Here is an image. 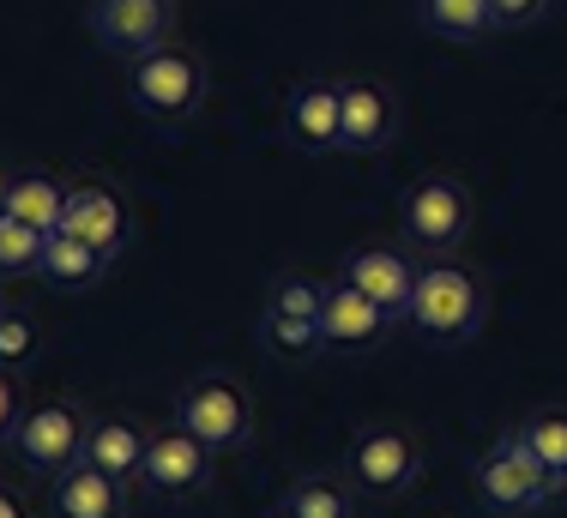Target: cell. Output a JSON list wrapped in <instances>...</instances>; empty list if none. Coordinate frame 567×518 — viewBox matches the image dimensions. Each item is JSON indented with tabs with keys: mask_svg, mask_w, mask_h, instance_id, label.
<instances>
[{
	"mask_svg": "<svg viewBox=\"0 0 567 518\" xmlns=\"http://www.w3.org/2000/svg\"><path fill=\"white\" fill-rule=\"evenodd\" d=\"M411 332L423 344H471L489 320V290L471 266L435 253L429 266H416V290H411V308H404Z\"/></svg>",
	"mask_w": 567,
	"mask_h": 518,
	"instance_id": "1",
	"label": "cell"
},
{
	"mask_svg": "<svg viewBox=\"0 0 567 518\" xmlns=\"http://www.w3.org/2000/svg\"><path fill=\"white\" fill-rule=\"evenodd\" d=\"M471 217H477V199H471V187L447 169L416 175L399 194V236L423 253H453L458 241L471 236Z\"/></svg>",
	"mask_w": 567,
	"mask_h": 518,
	"instance_id": "2",
	"label": "cell"
},
{
	"mask_svg": "<svg viewBox=\"0 0 567 518\" xmlns=\"http://www.w3.org/2000/svg\"><path fill=\"white\" fill-rule=\"evenodd\" d=\"M471 495L502 518H525V512H544L549 500H556V483H549V470L532 458V446L507 428V434H495V441L483 446V458L471 465Z\"/></svg>",
	"mask_w": 567,
	"mask_h": 518,
	"instance_id": "3",
	"label": "cell"
},
{
	"mask_svg": "<svg viewBox=\"0 0 567 518\" xmlns=\"http://www.w3.org/2000/svg\"><path fill=\"white\" fill-rule=\"evenodd\" d=\"M127 97L152 121L182 127V121H194L199 103H206V61H199L194 49H182V43H164V49L140 54V61H127Z\"/></svg>",
	"mask_w": 567,
	"mask_h": 518,
	"instance_id": "4",
	"label": "cell"
},
{
	"mask_svg": "<svg viewBox=\"0 0 567 518\" xmlns=\"http://www.w3.org/2000/svg\"><path fill=\"white\" fill-rule=\"evenodd\" d=\"M344 476L357 495L393 500L404 488H416V476H423V441L411 428H399V422H369L344 446Z\"/></svg>",
	"mask_w": 567,
	"mask_h": 518,
	"instance_id": "5",
	"label": "cell"
},
{
	"mask_svg": "<svg viewBox=\"0 0 567 518\" xmlns=\"http://www.w3.org/2000/svg\"><path fill=\"white\" fill-rule=\"evenodd\" d=\"M85 428H91V416L66 398L24 404L19 428H12V453H19V465H31L37 476H61L66 465L85 458Z\"/></svg>",
	"mask_w": 567,
	"mask_h": 518,
	"instance_id": "6",
	"label": "cell"
},
{
	"mask_svg": "<svg viewBox=\"0 0 567 518\" xmlns=\"http://www.w3.org/2000/svg\"><path fill=\"white\" fill-rule=\"evenodd\" d=\"M175 422H182L187 434H199L212 453H236V446L254 434V404H248V392H241L236 380L199 374V380H187L182 398H175Z\"/></svg>",
	"mask_w": 567,
	"mask_h": 518,
	"instance_id": "7",
	"label": "cell"
},
{
	"mask_svg": "<svg viewBox=\"0 0 567 518\" xmlns=\"http://www.w3.org/2000/svg\"><path fill=\"white\" fill-rule=\"evenodd\" d=\"M91 43H97L110 61H140V54L164 49L175 31V0H91L85 12Z\"/></svg>",
	"mask_w": 567,
	"mask_h": 518,
	"instance_id": "8",
	"label": "cell"
},
{
	"mask_svg": "<svg viewBox=\"0 0 567 518\" xmlns=\"http://www.w3.org/2000/svg\"><path fill=\"white\" fill-rule=\"evenodd\" d=\"M212 458L218 453H212L199 434H187L182 422H169V428H152L140 483L152 488V495H164V500H187V495H199V488L212 483Z\"/></svg>",
	"mask_w": 567,
	"mask_h": 518,
	"instance_id": "9",
	"label": "cell"
},
{
	"mask_svg": "<svg viewBox=\"0 0 567 518\" xmlns=\"http://www.w3.org/2000/svg\"><path fill=\"white\" fill-rule=\"evenodd\" d=\"M393 332V313L362 296L350 278L320 283V350H374Z\"/></svg>",
	"mask_w": 567,
	"mask_h": 518,
	"instance_id": "10",
	"label": "cell"
},
{
	"mask_svg": "<svg viewBox=\"0 0 567 518\" xmlns=\"http://www.w3.org/2000/svg\"><path fill=\"white\" fill-rule=\"evenodd\" d=\"M399 133V97L381 79H344V103H339V152L350 157H374L386 152Z\"/></svg>",
	"mask_w": 567,
	"mask_h": 518,
	"instance_id": "11",
	"label": "cell"
},
{
	"mask_svg": "<svg viewBox=\"0 0 567 518\" xmlns=\"http://www.w3.org/2000/svg\"><path fill=\"white\" fill-rule=\"evenodd\" d=\"M339 103H344V85H332V79H302V85L284 97V139L308 157L339 152Z\"/></svg>",
	"mask_w": 567,
	"mask_h": 518,
	"instance_id": "12",
	"label": "cell"
},
{
	"mask_svg": "<svg viewBox=\"0 0 567 518\" xmlns=\"http://www.w3.org/2000/svg\"><path fill=\"white\" fill-rule=\"evenodd\" d=\"M61 229L115 259L121 248H127V206H121V194L110 182H73V187H66Z\"/></svg>",
	"mask_w": 567,
	"mask_h": 518,
	"instance_id": "13",
	"label": "cell"
},
{
	"mask_svg": "<svg viewBox=\"0 0 567 518\" xmlns=\"http://www.w3.org/2000/svg\"><path fill=\"white\" fill-rule=\"evenodd\" d=\"M49 512L55 518H127V483L79 458L61 476H49Z\"/></svg>",
	"mask_w": 567,
	"mask_h": 518,
	"instance_id": "14",
	"label": "cell"
},
{
	"mask_svg": "<svg viewBox=\"0 0 567 518\" xmlns=\"http://www.w3.org/2000/svg\"><path fill=\"white\" fill-rule=\"evenodd\" d=\"M344 278L357 283L362 296H374L393 320H404V308H411V290H416V266L411 253L393 248V241H374V248H357L344 259Z\"/></svg>",
	"mask_w": 567,
	"mask_h": 518,
	"instance_id": "15",
	"label": "cell"
},
{
	"mask_svg": "<svg viewBox=\"0 0 567 518\" xmlns=\"http://www.w3.org/2000/svg\"><path fill=\"white\" fill-rule=\"evenodd\" d=\"M145 446H152V422H140V416H91L85 465H97L103 476H121V483H140Z\"/></svg>",
	"mask_w": 567,
	"mask_h": 518,
	"instance_id": "16",
	"label": "cell"
},
{
	"mask_svg": "<svg viewBox=\"0 0 567 518\" xmlns=\"http://www.w3.org/2000/svg\"><path fill=\"white\" fill-rule=\"evenodd\" d=\"M103 271H110V253H97L91 241L66 236V229L43 236V259H37V278L43 283H55V290H97Z\"/></svg>",
	"mask_w": 567,
	"mask_h": 518,
	"instance_id": "17",
	"label": "cell"
},
{
	"mask_svg": "<svg viewBox=\"0 0 567 518\" xmlns=\"http://www.w3.org/2000/svg\"><path fill=\"white\" fill-rule=\"evenodd\" d=\"M0 211L31 224V229H43V236H55L61 211H66V187L55 175H7V182H0Z\"/></svg>",
	"mask_w": 567,
	"mask_h": 518,
	"instance_id": "18",
	"label": "cell"
},
{
	"mask_svg": "<svg viewBox=\"0 0 567 518\" xmlns=\"http://www.w3.org/2000/svg\"><path fill=\"white\" fill-rule=\"evenodd\" d=\"M278 518H357V488L350 476H296L290 488L278 495Z\"/></svg>",
	"mask_w": 567,
	"mask_h": 518,
	"instance_id": "19",
	"label": "cell"
},
{
	"mask_svg": "<svg viewBox=\"0 0 567 518\" xmlns=\"http://www.w3.org/2000/svg\"><path fill=\"white\" fill-rule=\"evenodd\" d=\"M416 19H423L441 43H465V49L489 43V37L502 31L489 0H416Z\"/></svg>",
	"mask_w": 567,
	"mask_h": 518,
	"instance_id": "20",
	"label": "cell"
},
{
	"mask_svg": "<svg viewBox=\"0 0 567 518\" xmlns=\"http://www.w3.org/2000/svg\"><path fill=\"white\" fill-rule=\"evenodd\" d=\"M513 434H519V441L532 446V458L549 470L556 495H567V404H537V411H525L513 422Z\"/></svg>",
	"mask_w": 567,
	"mask_h": 518,
	"instance_id": "21",
	"label": "cell"
},
{
	"mask_svg": "<svg viewBox=\"0 0 567 518\" xmlns=\"http://www.w3.org/2000/svg\"><path fill=\"white\" fill-rule=\"evenodd\" d=\"M37 259H43V229L0 211V278H37Z\"/></svg>",
	"mask_w": 567,
	"mask_h": 518,
	"instance_id": "22",
	"label": "cell"
},
{
	"mask_svg": "<svg viewBox=\"0 0 567 518\" xmlns=\"http://www.w3.org/2000/svg\"><path fill=\"white\" fill-rule=\"evenodd\" d=\"M266 313H284V320H315L320 325V283L315 278H278L272 308H266Z\"/></svg>",
	"mask_w": 567,
	"mask_h": 518,
	"instance_id": "23",
	"label": "cell"
},
{
	"mask_svg": "<svg viewBox=\"0 0 567 518\" xmlns=\"http://www.w3.org/2000/svg\"><path fill=\"white\" fill-rule=\"evenodd\" d=\"M266 344L284 350V356H308V350H320V325L315 320H284V313H266Z\"/></svg>",
	"mask_w": 567,
	"mask_h": 518,
	"instance_id": "24",
	"label": "cell"
},
{
	"mask_svg": "<svg viewBox=\"0 0 567 518\" xmlns=\"http://www.w3.org/2000/svg\"><path fill=\"white\" fill-rule=\"evenodd\" d=\"M37 350V325L24 320V313H0V367H12V362H24Z\"/></svg>",
	"mask_w": 567,
	"mask_h": 518,
	"instance_id": "25",
	"label": "cell"
},
{
	"mask_svg": "<svg viewBox=\"0 0 567 518\" xmlns=\"http://www.w3.org/2000/svg\"><path fill=\"white\" fill-rule=\"evenodd\" d=\"M19 416H24V386H19V374H12V367H0V441H12Z\"/></svg>",
	"mask_w": 567,
	"mask_h": 518,
	"instance_id": "26",
	"label": "cell"
},
{
	"mask_svg": "<svg viewBox=\"0 0 567 518\" xmlns=\"http://www.w3.org/2000/svg\"><path fill=\"white\" fill-rule=\"evenodd\" d=\"M495 7V24L502 31H525V24H537L549 12V0H489Z\"/></svg>",
	"mask_w": 567,
	"mask_h": 518,
	"instance_id": "27",
	"label": "cell"
},
{
	"mask_svg": "<svg viewBox=\"0 0 567 518\" xmlns=\"http://www.w3.org/2000/svg\"><path fill=\"white\" fill-rule=\"evenodd\" d=\"M0 518H24V507H19V500H12V495H7V488H0Z\"/></svg>",
	"mask_w": 567,
	"mask_h": 518,
	"instance_id": "28",
	"label": "cell"
},
{
	"mask_svg": "<svg viewBox=\"0 0 567 518\" xmlns=\"http://www.w3.org/2000/svg\"><path fill=\"white\" fill-rule=\"evenodd\" d=\"M0 313H7V302H0Z\"/></svg>",
	"mask_w": 567,
	"mask_h": 518,
	"instance_id": "29",
	"label": "cell"
},
{
	"mask_svg": "<svg viewBox=\"0 0 567 518\" xmlns=\"http://www.w3.org/2000/svg\"><path fill=\"white\" fill-rule=\"evenodd\" d=\"M0 182H7V175H0Z\"/></svg>",
	"mask_w": 567,
	"mask_h": 518,
	"instance_id": "30",
	"label": "cell"
}]
</instances>
